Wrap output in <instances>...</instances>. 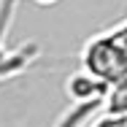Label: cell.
I'll use <instances>...</instances> for the list:
<instances>
[{"label":"cell","mask_w":127,"mask_h":127,"mask_svg":"<svg viewBox=\"0 0 127 127\" xmlns=\"http://www.w3.org/2000/svg\"><path fill=\"white\" fill-rule=\"evenodd\" d=\"M81 70L108 87L127 78V19L92 35L81 49Z\"/></svg>","instance_id":"obj_1"},{"label":"cell","mask_w":127,"mask_h":127,"mask_svg":"<svg viewBox=\"0 0 127 127\" xmlns=\"http://www.w3.org/2000/svg\"><path fill=\"white\" fill-rule=\"evenodd\" d=\"M89 127H127V114H97Z\"/></svg>","instance_id":"obj_2"},{"label":"cell","mask_w":127,"mask_h":127,"mask_svg":"<svg viewBox=\"0 0 127 127\" xmlns=\"http://www.w3.org/2000/svg\"><path fill=\"white\" fill-rule=\"evenodd\" d=\"M32 3H41V5H54L57 0H32Z\"/></svg>","instance_id":"obj_3"}]
</instances>
